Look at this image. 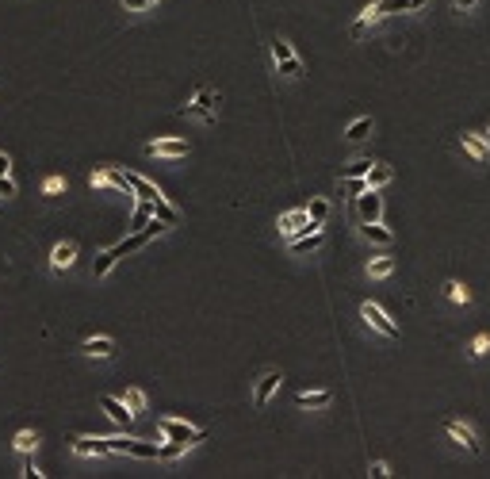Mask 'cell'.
Masks as SVG:
<instances>
[{
	"instance_id": "obj_1",
	"label": "cell",
	"mask_w": 490,
	"mask_h": 479,
	"mask_svg": "<svg viewBox=\"0 0 490 479\" xmlns=\"http://www.w3.org/2000/svg\"><path fill=\"white\" fill-rule=\"evenodd\" d=\"M146 242H150V238H146V230H134L130 238H122L119 246H111L108 254H100V257H96V265H92V276H108V272H111V265H115L119 257H127V254H134V249H142Z\"/></svg>"
},
{
	"instance_id": "obj_2",
	"label": "cell",
	"mask_w": 490,
	"mask_h": 479,
	"mask_svg": "<svg viewBox=\"0 0 490 479\" xmlns=\"http://www.w3.org/2000/svg\"><path fill=\"white\" fill-rule=\"evenodd\" d=\"M158 426H161V433L169 437V441H176V445H200L203 437H207V429H195V426H188V422L181 418H158Z\"/></svg>"
},
{
	"instance_id": "obj_3",
	"label": "cell",
	"mask_w": 490,
	"mask_h": 479,
	"mask_svg": "<svg viewBox=\"0 0 490 479\" xmlns=\"http://www.w3.org/2000/svg\"><path fill=\"white\" fill-rule=\"evenodd\" d=\"M426 4H429V0H379L375 8H364L360 20L372 23V20H379V15H391V12H418V8H426Z\"/></svg>"
},
{
	"instance_id": "obj_4",
	"label": "cell",
	"mask_w": 490,
	"mask_h": 479,
	"mask_svg": "<svg viewBox=\"0 0 490 479\" xmlns=\"http://www.w3.org/2000/svg\"><path fill=\"white\" fill-rule=\"evenodd\" d=\"M379 211H383L379 188H368V192L356 196V218H360V223H375V218H379Z\"/></svg>"
},
{
	"instance_id": "obj_5",
	"label": "cell",
	"mask_w": 490,
	"mask_h": 479,
	"mask_svg": "<svg viewBox=\"0 0 490 479\" xmlns=\"http://www.w3.org/2000/svg\"><path fill=\"white\" fill-rule=\"evenodd\" d=\"M444 433L452 437V441H460V445H463V449H468V452H475V457H479V452H483V445L475 441V433H471V429L463 426V422L448 418V422H444Z\"/></svg>"
},
{
	"instance_id": "obj_6",
	"label": "cell",
	"mask_w": 490,
	"mask_h": 479,
	"mask_svg": "<svg viewBox=\"0 0 490 479\" xmlns=\"http://www.w3.org/2000/svg\"><path fill=\"white\" fill-rule=\"evenodd\" d=\"M360 319H368L375 330H379V334H387V338H398V326L387 319V314H383V307H375V303H364V307H360Z\"/></svg>"
},
{
	"instance_id": "obj_7",
	"label": "cell",
	"mask_w": 490,
	"mask_h": 479,
	"mask_svg": "<svg viewBox=\"0 0 490 479\" xmlns=\"http://www.w3.org/2000/svg\"><path fill=\"white\" fill-rule=\"evenodd\" d=\"M73 452L77 457H108L111 445L108 437H73Z\"/></svg>"
},
{
	"instance_id": "obj_8",
	"label": "cell",
	"mask_w": 490,
	"mask_h": 479,
	"mask_svg": "<svg viewBox=\"0 0 490 479\" xmlns=\"http://www.w3.org/2000/svg\"><path fill=\"white\" fill-rule=\"evenodd\" d=\"M146 153H161V158H184V153H188V142H184V138H158V142L146 146Z\"/></svg>"
},
{
	"instance_id": "obj_9",
	"label": "cell",
	"mask_w": 490,
	"mask_h": 479,
	"mask_svg": "<svg viewBox=\"0 0 490 479\" xmlns=\"http://www.w3.org/2000/svg\"><path fill=\"white\" fill-rule=\"evenodd\" d=\"M215 104H218V96L211 92V88H200V92H195V104H188V111L200 116V119H215Z\"/></svg>"
},
{
	"instance_id": "obj_10",
	"label": "cell",
	"mask_w": 490,
	"mask_h": 479,
	"mask_svg": "<svg viewBox=\"0 0 490 479\" xmlns=\"http://www.w3.org/2000/svg\"><path fill=\"white\" fill-rule=\"evenodd\" d=\"M100 407L108 410V414H111V422H115V426H122V429H127L130 422H134V410H127V403H122V399H111V395H104Z\"/></svg>"
},
{
	"instance_id": "obj_11",
	"label": "cell",
	"mask_w": 490,
	"mask_h": 479,
	"mask_svg": "<svg viewBox=\"0 0 490 479\" xmlns=\"http://www.w3.org/2000/svg\"><path fill=\"white\" fill-rule=\"evenodd\" d=\"M92 184H96V188H119V192H127V196L134 192V188H130V181H127V173H115V169H104V173H96Z\"/></svg>"
},
{
	"instance_id": "obj_12",
	"label": "cell",
	"mask_w": 490,
	"mask_h": 479,
	"mask_svg": "<svg viewBox=\"0 0 490 479\" xmlns=\"http://www.w3.org/2000/svg\"><path fill=\"white\" fill-rule=\"evenodd\" d=\"M280 372H268V376H260V384H257V399H253V403H257V407L260 410H265L268 407V399H272V395H276V387H280Z\"/></svg>"
},
{
	"instance_id": "obj_13",
	"label": "cell",
	"mask_w": 490,
	"mask_h": 479,
	"mask_svg": "<svg viewBox=\"0 0 490 479\" xmlns=\"http://www.w3.org/2000/svg\"><path fill=\"white\" fill-rule=\"evenodd\" d=\"M73 261H77V246H73V242H62V246H54V254H50V265H54L58 272H65Z\"/></svg>"
},
{
	"instance_id": "obj_14",
	"label": "cell",
	"mask_w": 490,
	"mask_h": 479,
	"mask_svg": "<svg viewBox=\"0 0 490 479\" xmlns=\"http://www.w3.org/2000/svg\"><path fill=\"white\" fill-rule=\"evenodd\" d=\"M80 353L85 356H111L115 353V342H111V338H85V342H80Z\"/></svg>"
},
{
	"instance_id": "obj_15",
	"label": "cell",
	"mask_w": 490,
	"mask_h": 479,
	"mask_svg": "<svg viewBox=\"0 0 490 479\" xmlns=\"http://www.w3.org/2000/svg\"><path fill=\"white\" fill-rule=\"evenodd\" d=\"M330 403H333V391H303V395H295V407H299V410L330 407Z\"/></svg>"
},
{
	"instance_id": "obj_16",
	"label": "cell",
	"mask_w": 490,
	"mask_h": 479,
	"mask_svg": "<svg viewBox=\"0 0 490 479\" xmlns=\"http://www.w3.org/2000/svg\"><path fill=\"white\" fill-rule=\"evenodd\" d=\"M360 234L368 242H375V246H391V242H395V234H391L387 226H379V218H375V223H360Z\"/></svg>"
},
{
	"instance_id": "obj_17",
	"label": "cell",
	"mask_w": 490,
	"mask_h": 479,
	"mask_svg": "<svg viewBox=\"0 0 490 479\" xmlns=\"http://www.w3.org/2000/svg\"><path fill=\"white\" fill-rule=\"evenodd\" d=\"M127 457H138V460H161V445H153V441H134V437H130Z\"/></svg>"
},
{
	"instance_id": "obj_18",
	"label": "cell",
	"mask_w": 490,
	"mask_h": 479,
	"mask_svg": "<svg viewBox=\"0 0 490 479\" xmlns=\"http://www.w3.org/2000/svg\"><path fill=\"white\" fill-rule=\"evenodd\" d=\"M391 165H379V161H372V169H368V188H383V184H391Z\"/></svg>"
},
{
	"instance_id": "obj_19",
	"label": "cell",
	"mask_w": 490,
	"mask_h": 479,
	"mask_svg": "<svg viewBox=\"0 0 490 479\" xmlns=\"http://www.w3.org/2000/svg\"><path fill=\"white\" fill-rule=\"evenodd\" d=\"M322 246V230H310L303 238H291V254H310V249Z\"/></svg>"
},
{
	"instance_id": "obj_20",
	"label": "cell",
	"mask_w": 490,
	"mask_h": 479,
	"mask_svg": "<svg viewBox=\"0 0 490 479\" xmlns=\"http://www.w3.org/2000/svg\"><path fill=\"white\" fill-rule=\"evenodd\" d=\"M150 215H153V204H150V200H138L134 218H130V230H142V226L150 223Z\"/></svg>"
},
{
	"instance_id": "obj_21",
	"label": "cell",
	"mask_w": 490,
	"mask_h": 479,
	"mask_svg": "<svg viewBox=\"0 0 490 479\" xmlns=\"http://www.w3.org/2000/svg\"><path fill=\"white\" fill-rule=\"evenodd\" d=\"M276 66H280L284 77H303V73H307V66H303V58H299V54H291V58L276 62Z\"/></svg>"
},
{
	"instance_id": "obj_22",
	"label": "cell",
	"mask_w": 490,
	"mask_h": 479,
	"mask_svg": "<svg viewBox=\"0 0 490 479\" xmlns=\"http://www.w3.org/2000/svg\"><path fill=\"white\" fill-rule=\"evenodd\" d=\"M307 215H310V223H326V215H330V200L314 196V200H310V207H307Z\"/></svg>"
},
{
	"instance_id": "obj_23",
	"label": "cell",
	"mask_w": 490,
	"mask_h": 479,
	"mask_svg": "<svg viewBox=\"0 0 490 479\" xmlns=\"http://www.w3.org/2000/svg\"><path fill=\"white\" fill-rule=\"evenodd\" d=\"M463 146H468V150H471V158H475V161H483L486 158V138H479V134H463Z\"/></svg>"
},
{
	"instance_id": "obj_24",
	"label": "cell",
	"mask_w": 490,
	"mask_h": 479,
	"mask_svg": "<svg viewBox=\"0 0 490 479\" xmlns=\"http://www.w3.org/2000/svg\"><path fill=\"white\" fill-rule=\"evenodd\" d=\"M341 188L349 196H360V192H368V176H341Z\"/></svg>"
},
{
	"instance_id": "obj_25",
	"label": "cell",
	"mask_w": 490,
	"mask_h": 479,
	"mask_svg": "<svg viewBox=\"0 0 490 479\" xmlns=\"http://www.w3.org/2000/svg\"><path fill=\"white\" fill-rule=\"evenodd\" d=\"M395 272V257H379V261L368 265V276H391Z\"/></svg>"
},
{
	"instance_id": "obj_26",
	"label": "cell",
	"mask_w": 490,
	"mask_h": 479,
	"mask_svg": "<svg viewBox=\"0 0 490 479\" xmlns=\"http://www.w3.org/2000/svg\"><path fill=\"white\" fill-rule=\"evenodd\" d=\"M368 131H372V119H356L353 127H349V138H353V142H360V138H368Z\"/></svg>"
},
{
	"instance_id": "obj_27",
	"label": "cell",
	"mask_w": 490,
	"mask_h": 479,
	"mask_svg": "<svg viewBox=\"0 0 490 479\" xmlns=\"http://www.w3.org/2000/svg\"><path fill=\"white\" fill-rule=\"evenodd\" d=\"M368 169H372V161L360 158V161H353V165H345V169H341V176H368Z\"/></svg>"
},
{
	"instance_id": "obj_28",
	"label": "cell",
	"mask_w": 490,
	"mask_h": 479,
	"mask_svg": "<svg viewBox=\"0 0 490 479\" xmlns=\"http://www.w3.org/2000/svg\"><path fill=\"white\" fill-rule=\"evenodd\" d=\"M444 291H448V299H456V303H468V288H463V284H456V280H448L444 284Z\"/></svg>"
},
{
	"instance_id": "obj_29",
	"label": "cell",
	"mask_w": 490,
	"mask_h": 479,
	"mask_svg": "<svg viewBox=\"0 0 490 479\" xmlns=\"http://www.w3.org/2000/svg\"><path fill=\"white\" fill-rule=\"evenodd\" d=\"M35 445H38V437L31 433V429H23V433H15V449H20V452H31V449H35Z\"/></svg>"
},
{
	"instance_id": "obj_30",
	"label": "cell",
	"mask_w": 490,
	"mask_h": 479,
	"mask_svg": "<svg viewBox=\"0 0 490 479\" xmlns=\"http://www.w3.org/2000/svg\"><path fill=\"white\" fill-rule=\"evenodd\" d=\"M291 54H295V50H291V43H284V39H272V58H276V62L291 58Z\"/></svg>"
},
{
	"instance_id": "obj_31",
	"label": "cell",
	"mask_w": 490,
	"mask_h": 479,
	"mask_svg": "<svg viewBox=\"0 0 490 479\" xmlns=\"http://www.w3.org/2000/svg\"><path fill=\"white\" fill-rule=\"evenodd\" d=\"M122 403H127V407H130V410L138 414V410L146 407V395H142V391H127V399H122Z\"/></svg>"
},
{
	"instance_id": "obj_32",
	"label": "cell",
	"mask_w": 490,
	"mask_h": 479,
	"mask_svg": "<svg viewBox=\"0 0 490 479\" xmlns=\"http://www.w3.org/2000/svg\"><path fill=\"white\" fill-rule=\"evenodd\" d=\"M184 452V445H176V441H169V445H161V460H176Z\"/></svg>"
},
{
	"instance_id": "obj_33",
	"label": "cell",
	"mask_w": 490,
	"mask_h": 479,
	"mask_svg": "<svg viewBox=\"0 0 490 479\" xmlns=\"http://www.w3.org/2000/svg\"><path fill=\"white\" fill-rule=\"evenodd\" d=\"M153 4H158V0H122L127 12H146V8H153Z\"/></svg>"
},
{
	"instance_id": "obj_34",
	"label": "cell",
	"mask_w": 490,
	"mask_h": 479,
	"mask_svg": "<svg viewBox=\"0 0 490 479\" xmlns=\"http://www.w3.org/2000/svg\"><path fill=\"white\" fill-rule=\"evenodd\" d=\"M15 196V184H12V176H0V200H12Z\"/></svg>"
},
{
	"instance_id": "obj_35",
	"label": "cell",
	"mask_w": 490,
	"mask_h": 479,
	"mask_svg": "<svg viewBox=\"0 0 490 479\" xmlns=\"http://www.w3.org/2000/svg\"><path fill=\"white\" fill-rule=\"evenodd\" d=\"M486 349H490V338L483 334V338H475V342H471V356H483Z\"/></svg>"
},
{
	"instance_id": "obj_36",
	"label": "cell",
	"mask_w": 490,
	"mask_h": 479,
	"mask_svg": "<svg viewBox=\"0 0 490 479\" xmlns=\"http://www.w3.org/2000/svg\"><path fill=\"white\" fill-rule=\"evenodd\" d=\"M475 4H479V0H452V8H456V12H471Z\"/></svg>"
},
{
	"instance_id": "obj_37",
	"label": "cell",
	"mask_w": 490,
	"mask_h": 479,
	"mask_svg": "<svg viewBox=\"0 0 490 479\" xmlns=\"http://www.w3.org/2000/svg\"><path fill=\"white\" fill-rule=\"evenodd\" d=\"M372 475L383 479V475H391V472H387V464H383V460H375V464H372Z\"/></svg>"
},
{
	"instance_id": "obj_38",
	"label": "cell",
	"mask_w": 490,
	"mask_h": 479,
	"mask_svg": "<svg viewBox=\"0 0 490 479\" xmlns=\"http://www.w3.org/2000/svg\"><path fill=\"white\" fill-rule=\"evenodd\" d=\"M8 169H12V161H8V153H0V176H8Z\"/></svg>"
},
{
	"instance_id": "obj_39",
	"label": "cell",
	"mask_w": 490,
	"mask_h": 479,
	"mask_svg": "<svg viewBox=\"0 0 490 479\" xmlns=\"http://www.w3.org/2000/svg\"><path fill=\"white\" fill-rule=\"evenodd\" d=\"M486 142H490V131H486Z\"/></svg>"
}]
</instances>
